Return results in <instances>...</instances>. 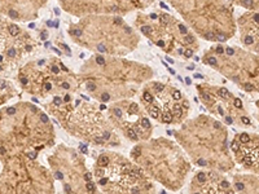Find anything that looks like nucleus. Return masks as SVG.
Here are the masks:
<instances>
[{
	"label": "nucleus",
	"instance_id": "obj_1",
	"mask_svg": "<svg viewBox=\"0 0 259 194\" xmlns=\"http://www.w3.org/2000/svg\"><path fill=\"white\" fill-rule=\"evenodd\" d=\"M242 43L259 53V12L246 13L239 20Z\"/></svg>",
	"mask_w": 259,
	"mask_h": 194
},
{
	"label": "nucleus",
	"instance_id": "obj_2",
	"mask_svg": "<svg viewBox=\"0 0 259 194\" xmlns=\"http://www.w3.org/2000/svg\"><path fill=\"white\" fill-rule=\"evenodd\" d=\"M237 153H241V161L246 167L255 168L259 171V138L242 144Z\"/></svg>",
	"mask_w": 259,
	"mask_h": 194
},
{
	"label": "nucleus",
	"instance_id": "obj_3",
	"mask_svg": "<svg viewBox=\"0 0 259 194\" xmlns=\"http://www.w3.org/2000/svg\"><path fill=\"white\" fill-rule=\"evenodd\" d=\"M231 2H237L240 6H242L244 8L250 9L254 12H259V0H231Z\"/></svg>",
	"mask_w": 259,
	"mask_h": 194
},
{
	"label": "nucleus",
	"instance_id": "obj_4",
	"mask_svg": "<svg viewBox=\"0 0 259 194\" xmlns=\"http://www.w3.org/2000/svg\"><path fill=\"white\" fill-rule=\"evenodd\" d=\"M8 31H9V34H11V35H12V36H17V35H20L21 29L17 26V25H9V26H8Z\"/></svg>",
	"mask_w": 259,
	"mask_h": 194
},
{
	"label": "nucleus",
	"instance_id": "obj_5",
	"mask_svg": "<svg viewBox=\"0 0 259 194\" xmlns=\"http://www.w3.org/2000/svg\"><path fill=\"white\" fill-rule=\"evenodd\" d=\"M250 140L251 137L247 135V133H241V135H240V142H241V144H246V142H249Z\"/></svg>",
	"mask_w": 259,
	"mask_h": 194
},
{
	"label": "nucleus",
	"instance_id": "obj_6",
	"mask_svg": "<svg viewBox=\"0 0 259 194\" xmlns=\"http://www.w3.org/2000/svg\"><path fill=\"white\" fill-rule=\"evenodd\" d=\"M162 121L165 122V123H170V122L172 121V115H171L170 113L165 112L163 114H162Z\"/></svg>",
	"mask_w": 259,
	"mask_h": 194
},
{
	"label": "nucleus",
	"instance_id": "obj_7",
	"mask_svg": "<svg viewBox=\"0 0 259 194\" xmlns=\"http://www.w3.org/2000/svg\"><path fill=\"white\" fill-rule=\"evenodd\" d=\"M99 165L100 166H106L108 165V163H109V158H108V157L106 156H101V157H99Z\"/></svg>",
	"mask_w": 259,
	"mask_h": 194
},
{
	"label": "nucleus",
	"instance_id": "obj_8",
	"mask_svg": "<svg viewBox=\"0 0 259 194\" xmlns=\"http://www.w3.org/2000/svg\"><path fill=\"white\" fill-rule=\"evenodd\" d=\"M149 114H150V117H152V118H158V115H159L158 108H150Z\"/></svg>",
	"mask_w": 259,
	"mask_h": 194
},
{
	"label": "nucleus",
	"instance_id": "obj_9",
	"mask_svg": "<svg viewBox=\"0 0 259 194\" xmlns=\"http://www.w3.org/2000/svg\"><path fill=\"white\" fill-rule=\"evenodd\" d=\"M219 94H221V96L223 97V99H230V97H231V93L228 91H227L226 88L219 89Z\"/></svg>",
	"mask_w": 259,
	"mask_h": 194
},
{
	"label": "nucleus",
	"instance_id": "obj_10",
	"mask_svg": "<svg viewBox=\"0 0 259 194\" xmlns=\"http://www.w3.org/2000/svg\"><path fill=\"white\" fill-rule=\"evenodd\" d=\"M143 99H144L147 103H152V101H153V97H152V94H150L149 92H145V93L143 94Z\"/></svg>",
	"mask_w": 259,
	"mask_h": 194
},
{
	"label": "nucleus",
	"instance_id": "obj_11",
	"mask_svg": "<svg viewBox=\"0 0 259 194\" xmlns=\"http://www.w3.org/2000/svg\"><path fill=\"white\" fill-rule=\"evenodd\" d=\"M244 89L245 91H247V92H251V91H254V85L251 84V83H244Z\"/></svg>",
	"mask_w": 259,
	"mask_h": 194
},
{
	"label": "nucleus",
	"instance_id": "obj_12",
	"mask_svg": "<svg viewBox=\"0 0 259 194\" xmlns=\"http://www.w3.org/2000/svg\"><path fill=\"white\" fill-rule=\"evenodd\" d=\"M127 135L130 136V138H133V140H138V135H136V132L134 129H128V131H127Z\"/></svg>",
	"mask_w": 259,
	"mask_h": 194
},
{
	"label": "nucleus",
	"instance_id": "obj_13",
	"mask_svg": "<svg viewBox=\"0 0 259 194\" xmlns=\"http://www.w3.org/2000/svg\"><path fill=\"white\" fill-rule=\"evenodd\" d=\"M233 105L237 108V109H241L242 108V101L240 100V99H235V101H233Z\"/></svg>",
	"mask_w": 259,
	"mask_h": 194
},
{
	"label": "nucleus",
	"instance_id": "obj_14",
	"mask_svg": "<svg viewBox=\"0 0 259 194\" xmlns=\"http://www.w3.org/2000/svg\"><path fill=\"white\" fill-rule=\"evenodd\" d=\"M172 99H174V100H177V101H179L180 99H182V93H180L179 91H174V92H172Z\"/></svg>",
	"mask_w": 259,
	"mask_h": 194
},
{
	"label": "nucleus",
	"instance_id": "obj_15",
	"mask_svg": "<svg viewBox=\"0 0 259 194\" xmlns=\"http://www.w3.org/2000/svg\"><path fill=\"white\" fill-rule=\"evenodd\" d=\"M96 62L100 65V66H104V65H105V60H104L103 56H97L96 57Z\"/></svg>",
	"mask_w": 259,
	"mask_h": 194
},
{
	"label": "nucleus",
	"instance_id": "obj_16",
	"mask_svg": "<svg viewBox=\"0 0 259 194\" xmlns=\"http://www.w3.org/2000/svg\"><path fill=\"white\" fill-rule=\"evenodd\" d=\"M85 188H87V190L90 191V193H92V191H95V185L92 184V182H87V185H85Z\"/></svg>",
	"mask_w": 259,
	"mask_h": 194
},
{
	"label": "nucleus",
	"instance_id": "obj_17",
	"mask_svg": "<svg viewBox=\"0 0 259 194\" xmlns=\"http://www.w3.org/2000/svg\"><path fill=\"white\" fill-rule=\"evenodd\" d=\"M7 55H8L9 57H16V48H9Z\"/></svg>",
	"mask_w": 259,
	"mask_h": 194
},
{
	"label": "nucleus",
	"instance_id": "obj_18",
	"mask_svg": "<svg viewBox=\"0 0 259 194\" xmlns=\"http://www.w3.org/2000/svg\"><path fill=\"white\" fill-rule=\"evenodd\" d=\"M197 180L200 182H205V180H206V176H205V174H203V172H201V174L197 175Z\"/></svg>",
	"mask_w": 259,
	"mask_h": 194
},
{
	"label": "nucleus",
	"instance_id": "obj_19",
	"mask_svg": "<svg viewBox=\"0 0 259 194\" xmlns=\"http://www.w3.org/2000/svg\"><path fill=\"white\" fill-rule=\"evenodd\" d=\"M87 88H89L90 91H95V89H96V84L92 82H89L87 83Z\"/></svg>",
	"mask_w": 259,
	"mask_h": 194
},
{
	"label": "nucleus",
	"instance_id": "obj_20",
	"mask_svg": "<svg viewBox=\"0 0 259 194\" xmlns=\"http://www.w3.org/2000/svg\"><path fill=\"white\" fill-rule=\"evenodd\" d=\"M231 148H232V150H233V152H236V153H237V152H239V149H240V147H239V144H237V142H232Z\"/></svg>",
	"mask_w": 259,
	"mask_h": 194
},
{
	"label": "nucleus",
	"instance_id": "obj_21",
	"mask_svg": "<svg viewBox=\"0 0 259 194\" xmlns=\"http://www.w3.org/2000/svg\"><path fill=\"white\" fill-rule=\"evenodd\" d=\"M142 124H143V127H145V128H149V127H150V123H149V121H148L147 118H144V119H143Z\"/></svg>",
	"mask_w": 259,
	"mask_h": 194
},
{
	"label": "nucleus",
	"instance_id": "obj_22",
	"mask_svg": "<svg viewBox=\"0 0 259 194\" xmlns=\"http://www.w3.org/2000/svg\"><path fill=\"white\" fill-rule=\"evenodd\" d=\"M109 93H103L101 94V100L104 101V103H106V101H109Z\"/></svg>",
	"mask_w": 259,
	"mask_h": 194
},
{
	"label": "nucleus",
	"instance_id": "obj_23",
	"mask_svg": "<svg viewBox=\"0 0 259 194\" xmlns=\"http://www.w3.org/2000/svg\"><path fill=\"white\" fill-rule=\"evenodd\" d=\"M201 97H202L203 100H206V101H210V100H211V97H210V94L205 93V92H202V93H201Z\"/></svg>",
	"mask_w": 259,
	"mask_h": 194
},
{
	"label": "nucleus",
	"instance_id": "obj_24",
	"mask_svg": "<svg viewBox=\"0 0 259 194\" xmlns=\"http://www.w3.org/2000/svg\"><path fill=\"white\" fill-rule=\"evenodd\" d=\"M154 88H156L157 92H159V91H162V89L165 88V85H163V84H154Z\"/></svg>",
	"mask_w": 259,
	"mask_h": 194
},
{
	"label": "nucleus",
	"instance_id": "obj_25",
	"mask_svg": "<svg viewBox=\"0 0 259 194\" xmlns=\"http://www.w3.org/2000/svg\"><path fill=\"white\" fill-rule=\"evenodd\" d=\"M215 52L218 53V55H223V52H224L223 47H221V45H218V47L215 48Z\"/></svg>",
	"mask_w": 259,
	"mask_h": 194
},
{
	"label": "nucleus",
	"instance_id": "obj_26",
	"mask_svg": "<svg viewBox=\"0 0 259 194\" xmlns=\"http://www.w3.org/2000/svg\"><path fill=\"white\" fill-rule=\"evenodd\" d=\"M184 55H186V57H192V55H193V51L192 50H186L184 51Z\"/></svg>",
	"mask_w": 259,
	"mask_h": 194
},
{
	"label": "nucleus",
	"instance_id": "obj_27",
	"mask_svg": "<svg viewBox=\"0 0 259 194\" xmlns=\"http://www.w3.org/2000/svg\"><path fill=\"white\" fill-rule=\"evenodd\" d=\"M236 189H237V190H244V184H241V182H236Z\"/></svg>",
	"mask_w": 259,
	"mask_h": 194
},
{
	"label": "nucleus",
	"instance_id": "obj_28",
	"mask_svg": "<svg viewBox=\"0 0 259 194\" xmlns=\"http://www.w3.org/2000/svg\"><path fill=\"white\" fill-rule=\"evenodd\" d=\"M97 50L100 51V52H103V53L106 52V47L104 44H99V45H97Z\"/></svg>",
	"mask_w": 259,
	"mask_h": 194
},
{
	"label": "nucleus",
	"instance_id": "obj_29",
	"mask_svg": "<svg viewBox=\"0 0 259 194\" xmlns=\"http://www.w3.org/2000/svg\"><path fill=\"white\" fill-rule=\"evenodd\" d=\"M209 64L210 65H214V66H215V65L218 64V61H217V59H215V57H210V59H209Z\"/></svg>",
	"mask_w": 259,
	"mask_h": 194
},
{
	"label": "nucleus",
	"instance_id": "obj_30",
	"mask_svg": "<svg viewBox=\"0 0 259 194\" xmlns=\"http://www.w3.org/2000/svg\"><path fill=\"white\" fill-rule=\"evenodd\" d=\"M226 52H227V55H228V56H232L233 53H235V50H233V48H227Z\"/></svg>",
	"mask_w": 259,
	"mask_h": 194
},
{
	"label": "nucleus",
	"instance_id": "obj_31",
	"mask_svg": "<svg viewBox=\"0 0 259 194\" xmlns=\"http://www.w3.org/2000/svg\"><path fill=\"white\" fill-rule=\"evenodd\" d=\"M27 157H29L30 159H35L36 158V153H35V152H30V153L27 154Z\"/></svg>",
	"mask_w": 259,
	"mask_h": 194
},
{
	"label": "nucleus",
	"instance_id": "obj_32",
	"mask_svg": "<svg viewBox=\"0 0 259 194\" xmlns=\"http://www.w3.org/2000/svg\"><path fill=\"white\" fill-rule=\"evenodd\" d=\"M7 113H8L9 115H13V114H16V109L15 108H9V109L7 110Z\"/></svg>",
	"mask_w": 259,
	"mask_h": 194
},
{
	"label": "nucleus",
	"instance_id": "obj_33",
	"mask_svg": "<svg viewBox=\"0 0 259 194\" xmlns=\"http://www.w3.org/2000/svg\"><path fill=\"white\" fill-rule=\"evenodd\" d=\"M40 119H41V122H45V123H47V122H48V118H47V115H46V114H41Z\"/></svg>",
	"mask_w": 259,
	"mask_h": 194
},
{
	"label": "nucleus",
	"instance_id": "obj_34",
	"mask_svg": "<svg viewBox=\"0 0 259 194\" xmlns=\"http://www.w3.org/2000/svg\"><path fill=\"white\" fill-rule=\"evenodd\" d=\"M242 122H244L245 124H247V126L250 124V119H249V118H246V117H242Z\"/></svg>",
	"mask_w": 259,
	"mask_h": 194
},
{
	"label": "nucleus",
	"instance_id": "obj_35",
	"mask_svg": "<svg viewBox=\"0 0 259 194\" xmlns=\"http://www.w3.org/2000/svg\"><path fill=\"white\" fill-rule=\"evenodd\" d=\"M157 45H158V47H161V48H163V47H165V41H163V40H158V41H157Z\"/></svg>",
	"mask_w": 259,
	"mask_h": 194
},
{
	"label": "nucleus",
	"instance_id": "obj_36",
	"mask_svg": "<svg viewBox=\"0 0 259 194\" xmlns=\"http://www.w3.org/2000/svg\"><path fill=\"white\" fill-rule=\"evenodd\" d=\"M104 175V171L103 170H97L96 171V176L97 177H101Z\"/></svg>",
	"mask_w": 259,
	"mask_h": 194
},
{
	"label": "nucleus",
	"instance_id": "obj_37",
	"mask_svg": "<svg viewBox=\"0 0 259 194\" xmlns=\"http://www.w3.org/2000/svg\"><path fill=\"white\" fill-rule=\"evenodd\" d=\"M55 176H56V179H59V180L64 179V175H62L61 172H56V175H55Z\"/></svg>",
	"mask_w": 259,
	"mask_h": 194
},
{
	"label": "nucleus",
	"instance_id": "obj_38",
	"mask_svg": "<svg viewBox=\"0 0 259 194\" xmlns=\"http://www.w3.org/2000/svg\"><path fill=\"white\" fill-rule=\"evenodd\" d=\"M103 137H104V140H109V138H110V133L109 132H104Z\"/></svg>",
	"mask_w": 259,
	"mask_h": 194
},
{
	"label": "nucleus",
	"instance_id": "obj_39",
	"mask_svg": "<svg viewBox=\"0 0 259 194\" xmlns=\"http://www.w3.org/2000/svg\"><path fill=\"white\" fill-rule=\"evenodd\" d=\"M53 103H55V105H60V104H61V99H60V97H56Z\"/></svg>",
	"mask_w": 259,
	"mask_h": 194
},
{
	"label": "nucleus",
	"instance_id": "obj_40",
	"mask_svg": "<svg viewBox=\"0 0 259 194\" xmlns=\"http://www.w3.org/2000/svg\"><path fill=\"white\" fill-rule=\"evenodd\" d=\"M136 109H138V105H136V104H133V105H131V112L136 113Z\"/></svg>",
	"mask_w": 259,
	"mask_h": 194
},
{
	"label": "nucleus",
	"instance_id": "obj_41",
	"mask_svg": "<svg viewBox=\"0 0 259 194\" xmlns=\"http://www.w3.org/2000/svg\"><path fill=\"white\" fill-rule=\"evenodd\" d=\"M80 150H82L83 153H87V147H85V145H83V144H80Z\"/></svg>",
	"mask_w": 259,
	"mask_h": 194
},
{
	"label": "nucleus",
	"instance_id": "obj_42",
	"mask_svg": "<svg viewBox=\"0 0 259 194\" xmlns=\"http://www.w3.org/2000/svg\"><path fill=\"white\" fill-rule=\"evenodd\" d=\"M114 114L117 115V117H121L122 115V112L119 109H114Z\"/></svg>",
	"mask_w": 259,
	"mask_h": 194
},
{
	"label": "nucleus",
	"instance_id": "obj_43",
	"mask_svg": "<svg viewBox=\"0 0 259 194\" xmlns=\"http://www.w3.org/2000/svg\"><path fill=\"white\" fill-rule=\"evenodd\" d=\"M62 88L69 89V88H70V85H69V83H62Z\"/></svg>",
	"mask_w": 259,
	"mask_h": 194
},
{
	"label": "nucleus",
	"instance_id": "obj_44",
	"mask_svg": "<svg viewBox=\"0 0 259 194\" xmlns=\"http://www.w3.org/2000/svg\"><path fill=\"white\" fill-rule=\"evenodd\" d=\"M47 36H48L47 32H46V31L41 32V39H43V40H45V39H47Z\"/></svg>",
	"mask_w": 259,
	"mask_h": 194
},
{
	"label": "nucleus",
	"instance_id": "obj_45",
	"mask_svg": "<svg viewBox=\"0 0 259 194\" xmlns=\"http://www.w3.org/2000/svg\"><path fill=\"white\" fill-rule=\"evenodd\" d=\"M226 122H227V124H232V118L227 117L226 118Z\"/></svg>",
	"mask_w": 259,
	"mask_h": 194
},
{
	"label": "nucleus",
	"instance_id": "obj_46",
	"mask_svg": "<svg viewBox=\"0 0 259 194\" xmlns=\"http://www.w3.org/2000/svg\"><path fill=\"white\" fill-rule=\"evenodd\" d=\"M214 128L215 129L221 128V123H219V122H215V123H214Z\"/></svg>",
	"mask_w": 259,
	"mask_h": 194
},
{
	"label": "nucleus",
	"instance_id": "obj_47",
	"mask_svg": "<svg viewBox=\"0 0 259 194\" xmlns=\"http://www.w3.org/2000/svg\"><path fill=\"white\" fill-rule=\"evenodd\" d=\"M198 165H200V166H206V162L203 161V159H200V161H198Z\"/></svg>",
	"mask_w": 259,
	"mask_h": 194
},
{
	"label": "nucleus",
	"instance_id": "obj_48",
	"mask_svg": "<svg viewBox=\"0 0 259 194\" xmlns=\"http://www.w3.org/2000/svg\"><path fill=\"white\" fill-rule=\"evenodd\" d=\"M222 186H224V188H230V184H228L227 181H224V182H222Z\"/></svg>",
	"mask_w": 259,
	"mask_h": 194
},
{
	"label": "nucleus",
	"instance_id": "obj_49",
	"mask_svg": "<svg viewBox=\"0 0 259 194\" xmlns=\"http://www.w3.org/2000/svg\"><path fill=\"white\" fill-rule=\"evenodd\" d=\"M106 182H108V180H106V179H101L100 180V185H105Z\"/></svg>",
	"mask_w": 259,
	"mask_h": 194
},
{
	"label": "nucleus",
	"instance_id": "obj_50",
	"mask_svg": "<svg viewBox=\"0 0 259 194\" xmlns=\"http://www.w3.org/2000/svg\"><path fill=\"white\" fill-rule=\"evenodd\" d=\"M84 179L87 180V181H90V180H91V175H90V174H85V175H84Z\"/></svg>",
	"mask_w": 259,
	"mask_h": 194
},
{
	"label": "nucleus",
	"instance_id": "obj_51",
	"mask_svg": "<svg viewBox=\"0 0 259 194\" xmlns=\"http://www.w3.org/2000/svg\"><path fill=\"white\" fill-rule=\"evenodd\" d=\"M52 71L53 73H59V68L57 66H52Z\"/></svg>",
	"mask_w": 259,
	"mask_h": 194
},
{
	"label": "nucleus",
	"instance_id": "obj_52",
	"mask_svg": "<svg viewBox=\"0 0 259 194\" xmlns=\"http://www.w3.org/2000/svg\"><path fill=\"white\" fill-rule=\"evenodd\" d=\"M131 191H133V193H139V191H140V189L134 188V189H131Z\"/></svg>",
	"mask_w": 259,
	"mask_h": 194
},
{
	"label": "nucleus",
	"instance_id": "obj_53",
	"mask_svg": "<svg viewBox=\"0 0 259 194\" xmlns=\"http://www.w3.org/2000/svg\"><path fill=\"white\" fill-rule=\"evenodd\" d=\"M60 66H61V69H62V70H64V71H68V69H66V66H65L64 64H60Z\"/></svg>",
	"mask_w": 259,
	"mask_h": 194
},
{
	"label": "nucleus",
	"instance_id": "obj_54",
	"mask_svg": "<svg viewBox=\"0 0 259 194\" xmlns=\"http://www.w3.org/2000/svg\"><path fill=\"white\" fill-rule=\"evenodd\" d=\"M69 100H70V97H69L68 94H66V96H65V99H64V101H66V103H69Z\"/></svg>",
	"mask_w": 259,
	"mask_h": 194
},
{
	"label": "nucleus",
	"instance_id": "obj_55",
	"mask_svg": "<svg viewBox=\"0 0 259 194\" xmlns=\"http://www.w3.org/2000/svg\"><path fill=\"white\" fill-rule=\"evenodd\" d=\"M186 83H187V84H188V85L191 84V83H192V82H191V78H186Z\"/></svg>",
	"mask_w": 259,
	"mask_h": 194
},
{
	"label": "nucleus",
	"instance_id": "obj_56",
	"mask_svg": "<svg viewBox=\"0 0 259 194\" xmlns=\"http://www.w3.org/2000/svg\"><path fill=\"white\" fill-rule=\"evenodd\" d=\"M46 89H47V91H48V89H51V84H50V83H47V84H46Z\"/></svg>",
	"mask_w": 259,
	"mask_h": 194
},
{
	"label": "nucleus",
	"instance_id": "obj_57",
	"mask_svg": "<svg viewBox=\"0 0 259 194\" xmlns=\"http://www.w3.org/2000/svg\"><path fill=\"white\" fill-rule=\"evenodd\" d=\"M65 190H66V191H70V186H69V185H65Z\"/></svg>",
	"mask_w": 259,
	"mask_h": 194
},
{
	"label": "nucleus",
	"instance_id": "obj_58",
	"mask_svg": "<svg viewBox=\"0 0 259 194\" xmlns=\"http://www.w3.org/2000/svg\"><path fill=\"white\" fill-rule=\"evenodd\" d=\"M219 113H221V114H222V115H223V114H224V112H223V109H222V108H219Z\"/></svg>",
	"mask_w": 259,
	"mask_h": 194
},
{
	"label": "nucleus",
	"instance_id": "obj_59",
	"mask_svg": "<svg viewBox=\"0 0 259 194\" xmlns=\"http://www.w3.org/2000/svg\"><path fill=\"white\" fill-rule=\"evenodd\" d=\"M22 83H24V84H26L27 79H25V78H22Z\"/></svg>",
	"mask_w": 259,
	"mask_h": 194
}]
</instances>
